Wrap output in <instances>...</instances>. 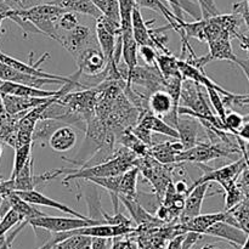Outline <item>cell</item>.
Segmentation results:
<instances>
[{"label":"cell","instance_id":"cell-1","mask_svg":"<svg viewBox=\"0 0 249 249\" xmlns=\"http://www.w3.org/2000/svg\"><path fill=\"white\" fill-rule=\"evenodd\" d=\"M136 160V155L130 150L119 151L118 155L113 156L111 160L97 164L87 165L80 169H61V174H66L63 182L71 180L84 179L89 180L92 178H106L122 175L134 167V162Z\"/></svg>","mask_w":249,"mask_h":249},{"label":"cell","instance_id":"cell-2","mask_svg":"<svg viewBox=\"0 0 249 249\" xmlns=\"http://www.w3.org/2000/svg\"><path fill=\"white\" fill-rule=\"evenodd\" d=\"M18 16L27 19L36 27L40 34L58 41V19L66 11L63 7L56 4H41L27 10H14Z\"/></svg>","mask_w":249,"mask_h":249},{"label":"cell","instance_id":"cell-3","mask_svg":"<svg viewBox=\"0 0 249 249\" xmlns=\"http://www.w3.org/2000/svg\"><path fill=\"white\" fill-rule=\"evenodd\" d=\"M97 96H99L97 87L87 88V89H82L80 91L66 92L57 97V102L67 107L70 111L83 117L88 124V122L95 116Z\"/></svg>","mask_w":249,"mask_h":249},{"label":"cell","instance_id":"cell-4","mask_svg":"<svg viewBox=\"0 0 249 249\" xmlns=\"http://www.w3.org/2000/svg\"><path fill=\"white\" fill-rule=\"evenodd\" d=\"M99 224H105L102 221L94 220L90 218H77V216H72V218H62V216H49V215H41L38 218L31 219L28 221V225L32 228L40 229V230H45L50 233L56 232H66V231H73L78 230V229L87 228V226L99 225Z\"/></svg>","mask_w":249,"mask_h":249},{"label":"cell","instance_id":"cell-5","mask_svg":"<svg viewBox=\"0 0 249 249\" xmlns=\"http://www.w3.org/2000/svg\"><path fill=\"white\" fill-rule=\"evenodd\" d=\"M77 62V71H79L80 75H101L108 66L106 56L102 53L101 48L96 45H91L85 48L79 53L74 56Z\"/></svg>","mask_w":249,"mask_h":249},{"label":"cell","instance_id":"cell-6","mask_svg":"<svg viewBox=\"0 0 249 249\" xmlns=\"http://www.w3.org/2000/svg\"><path fill=\"white\" fill-rule=\"evenodd\" d=\"M126 84L128 85H139L143 87L147 91L148 96L152 92L157 91L160 89H165V80L160 73V68L156 66L146 65L143 67L136 66L131 74L126 78Z\"/></svg>","mask_w":249,"mask_h":249},{"label":"cell","instance_id":"cell-7","mask_svg":"<svg viewBox=\"0 0 249 249\" xmlns=\"http://www.w3.org/2000/svg\"><path fill=\"white\" fill-rule=\"evenodd\" d=\"M231 151H226L220 148L216 145H209V143H197L194 147L184 150L178 156L177 163H197V164H203V163L211 162L220 157H229Z\"/></svg>","mask_w":249,"mask_h":249},{"label":"cell","instance_id":"cell-8","mask_svg":"<svg viewBox=\"0 0 249 249\" xmlns=\"http://www.w3.org/2000/svg\"><path fill=\"white\" fill-rule=\"evenodd\" d=\"M58 43H60L66 50L70 51L73 55V57H74L77 53H79L80 51L84 50L88 46L96 45L97 39L96 34H95L94 36V34L90 31L89 27L78 24L73 31L63 33Z\"/></svg>","mask_w":249,"mask_h":249},{"label":"cell","instance_id":"cell-9","mask_svg":"<svg viewBox=\"0 0 249 249\" xmlns=\"http://www.w3.org/2000/svg\"><path fill=\"white\" fill-rule=\"evenodd\" d=\"M247 167V163L246 160H240L235 163H231V164L225 165L223 168H219V169H211V168H207L204 170V174L202 175V178H199L196 182H195L192 186L199 184H204V182H218L221 186H224L228 182L233 181L236 180V178L238 177V174L245 170V168Z\"/></svg>","mask_w":249,"mask_h":249},{"label":"cell","instance_id":"cell-10","mask_svg":"<svg viewBox=\"0 0 249 249\" xmlns=\"http://www.w3.org/2000/svg\"><path fill=\"white\" fill-rule=\"evenodd\" d=\"M0 82L19 83V84L31 85V87L36 88H41L45 84H65L57 79H49V78H40L26 74V73H22L15 68L10 67L2 61H0Z\"/></svg>","mask_w":249,"mask_h":249},{"label":"cell","instance_id":"cell-11","mask_svg":"<svg viewBox=\"0 0 249 249\" xmlns=\"http://www.w3.org/2000/svg\"><path fill=\"white\" fill-rule=\"evenodd\" d=\"M204 235L221 238L235 247H242L248 238V233L245 232L242 229L230 223H226V221H219V223L214 224L204 232Z\"/></svg>","mask_w":249,"mask_h":249},{"label":"cell","instance_id":"cell-12","mask_svg":"<svg viewBox=\"0 0 249 249\" xmlns=\"http://www.w3.org/2000/svg\"><path fill=\"white\" fill-rule=\"evenodd\" d=\"M208 187L209 182H204V184L195 185V186L190 187L189 194L186 196V201H185V207L179 216L180 223H186L190 219L201 214L202 203H203V199L206 197L207 191H208Z\"/></svg>","mask_w":249,"mask_h":249},{"label":"cell","instance_id":"cell-13","mask_svg":"<svg viewBox=\"0 0 249 249\" xmlns=\"http://www.w3.org/2000/svg\"><path fill=\"white\" fill-rule=\"evenodd\" d=\"M18 196H21L24 201H27L28 203L34 204V206H41V207H49V208L57 209L58 212H62V213L70 214L72 216H77V218H89V216H85L83 214L78 213L74 209L70 208L66 204L60 203V202L55 201L53 198H49L45 195L40 194V192L36 191V190H31V191H15Z\"/></svg>","mask_w":249,"mask_h":249},{"label":"cell","instance_id":"cell-14","mask_svg":"<svg viewBox=\"0 0 249 249\" xmlns=\"http://www.w3.org/2000/svg\"><path fill=\"white\" fill-rule=\"evenodd\" d=\"M95 34H96L97 44L101 48L102 53L106 56L107 62H108V66L111 67L117 68L119 70L118 65L116 63V60H114V55H116V48L117 43H118V39L121 36H114L112 32H109L104 24L100 21L96 19V28H95Z\"/></svg>","mask_w":249,"mask_h":249},{"label":"cell","instance_id":"cell-15","mask_svg":"<svg viewBox=\"0 0 249 249\" xmlns=\"http://www.w3.org/2000/svg\"><path fill=\"white\" fill-rule=\"evenodd\" d=\"M184 150L185 147L180 140L177 142L167 141V142H160L151 146L148 148V155L164 165L175 164L178 160V156Z\"/></svg>","mask_w":249,"mask_h":249},{"label":"cell","instance_id":"cell-16","mask_svg":"<svg viewBox=\"0 0 249 249\" xmlns=\"http://www.w3.org/2000/svg\"><path fill=\"white\" fill-rule=\"evenodd\" d=\"M226 218H228V212L226 211L212 214H199V215L190 219L186 223H180L179 226L184 233L189 232V231H194V232L204 235V232L211 226L219 223V221H226Z\"/></svg>","mask_w":249,"mask_h":249},{"label":"cell","instance_id":"cell-17","mask_svg":"<svg viewBox=\"0 0 249 249\" xmlns=\"http://www.w3.org/2000/svg\"><path fill=\"white\" fill-rule=\"evenodd\" d=\"M78 135L74 128L71 125H61L53 133L49 139V146L53 151L60 153L68 152L77 143Z\"/></svg>","mask_w":249,"mask_h":249},{"label":"cell","instance_id":"cell-18","mask_svg":"<svg viewBox=\"0 0 249 249\" xmlns=\"http://www.w3.org/2000/svg\"><path fill=\"white\" fill-rule=\"evenodd\" d=\"M48 99H40V97H26V96H15V95H2V107L5 111L10 114H18L23 112H28L36 107L40 106Z\"/></svg>","mask_w":249,"mask_h":249},{"label":"cell","instance_id":"cell-19","mask_svg":"<svg viewBox=\"0 0 249 249\" xmlns=\"http://www.w3.org/2000/svg\"><path fill=\"white\" fill-rule=\"evenodd\" d=\"M131 23H133L134 36H135V40L138 41L139 46L147 45L155 48V33H153V29L148 28L147 22L143 19L139 6L134 7Z\"/></svg>","mask_w":249,"mask_h":249},{"label":"cell","instance_id":"cell-20","mask_svg":"<svg viewBox=\"0 0 249 249\" xmlns=\"http://www.w3.org/2000/svg\"><path fill=\"white\" fill-rule=\"evenodd\" d=\"M33 158L26 163L21 172L16 175L15 179H10L12 181V186H14V191H31V190L36 189V185L44 181V177L41 175H34L33 173Z\"/></svg>","mask_w":249,"mask_h":249},{"label":"cell","instance_id":"cell-21","mask_svg":"<svg viewBox=\"0 0 249 249\" xmlns=\"http://www.w3.org/2000/svg\"><path fill=\"white\" fill-rule=\"evenodd\" d=\"M138 124H140L141 126H143L145 129L150 130L151 133L160 134V135L163 136H169V138L175 139V140H179L180 138L178 129H175L174 126L168 124L163 118L153 114L152 112L146 113L145 116L141 117V118L139 119Z\"/></svg>","mask_w":249,"mask_h":249},{"label":"cell","instance_id":"cell-22","mask_svg":"<svg viewBox=\"0 0 249 249\" xmlns=\"http://www.w3.org/2000/svg\"><path fill=\"white\" fill-rule=\"evenodd\" d=\"M178 131H179V140L184 145L185 150L187 148L194 147L197 145V136H198V123L195 119L189 118H181L179 117V122H178L177 126Z\"/></svg>","mask_w":249,"mask_h":249},{"label":"cell","instance_id":"cell-23","mask_svg":"<svg viewBox=\"0 0 249 249\" xmlns=\"http://www.w3.org/2000/svg\"><path fill=\"white\" fill-rule=\"evenodd\" d=\"M226 223L242 229L249 235V198H243L237 206L229 209Z\"/></svg>","mask_w":249,"mask_h":249},{"label":"cell","instance_id":"cell-24","mask_svg":"<svg viewBox=\"0 0 249 249\" xmlns=\"http://www.w3.org/2000/svg\"><path fill=\"white\" fill-rule=\"evenodd\" d=\"M57 5L67 10V11L88 15V16H91L96 19L100 16H102V12L97 9L96 5L91 0H58Z\"/></svg>","mask_w":249,"mask_h":249},{"label":"cell","instance_id":"cell-25","mask_svg":"<svg viewBox=\"0 0 249 249\" xmlns=\"http://www.w3.org/2000/svg\"><path fill=\"white\" fill-rule=\"evenodd\" d=\"M157 67L160 68L164 79L170 78H182L179 70V58L174 57L170 53H160L157 55Z\"/></svg>","mask_w":249,"mask_h":249},{"label":"cell","instance_id":"cell-26","mask_svg":"<svg viewBox=\"0 0 249 249\" xmlns=\"http://www.w3.org/2000/svg\"><path fill=\"white\" fill-rule=\"evenodd\" d=\"M139 169L136 167L130 168L124 174H122L121 187H119V197L135 199L138 198L136 191V181H138Z\"/></svg>","mask_w":249,"mask_h":249},{"label":"cell","instance_id":"cell-27","mask_svg":"<svg viewBox=\"0 0 249 249\" xmlns=\"http://www.w3.org/2000/svg\"><path fill=\"white\" fill-rule=\"evenodd\" d=\"M62 122L56 121V119H40L36 123V129L33 133V142H38L44 145V143L49 142V139L53 135V131L58 128V124Z\"/></svg>","mask_w":249,"mask_h":249},{"label":"cell","instance_id":"cell-28","mask_svg":"<svg viewBox=\"0 0 249 249\" xmlns=\"http://www.w3.org/2000/svg\"><path fill=\"white\" fill-rule=\"evenodd\" d=\"M31 151L32 143H27V145H22L19 147L15 148L14 167H12V173L10 179H15L16 175L22 170V168L26 165V163L31 160Z\"/></svg>","mask_w":249,"mask_h":249},{"label":"cell","instance_id":"cell-29","mask_svg":"<svg viewBox=\"0 0 249 249\" xmlns=\"http://www.w3.org/2000/svg\"><path fill=\"white\" fill-rule=\"evenodd\" d=\"M23 218L21 216V214L17 213L15 209H9V211L5 213L4 218L0 221V240L4 238L6 236V233L11 230L14 226L18 225V224L23 223Z\"/></svg>","mask_w":249,"mask_h":249},{"label":"cell","instance_id":"cell-30","mask_svg":"<svg viewBox=\"0 0 249 249\" xmlns=\"http://www.w3.org/2000/svg\"><path fill=\"white\" fill-rule=\"evenodd\" d=\"M97 9L102 12V15L121 22V14H119L118 0H91Z\"/></svg>","mask_w":249,"mask_h":249},{"label":"cell","instance_id":"cell-31","mask_svg":"<svg viewBox=\"0 0 249 249\" xmlns=\"http://www.w3.org/2000/svg\"><path fill=\"white\" fill-rule=\"evenodd\" d=\"M224 190H225V211L233 208L235 206H237L241 201L243 199L242 192L240 191V189L237 187V185L235 184V180L233 181L228 182V184L224 185Z\"/></svg>","mask_w":249,"mask_h":249},{"label":"cell","instance_id":"cell-32","mask_svg":"<svg viewBox=\"0 0 249 249\" xmlns=\"http://www.w3.org/2000/svg\"><path fill=\"white\" fill-rule=\"evenodd\" d=\"M79 24V21L77 18V14L72 11H67L66 10L62 15H61L60 19H58V32H60V39L63 33L66 32H71ZM58 39V41H60Z\"/></svg>","mask_w":249,"mask_h":249},{"label":"cell","instance_id":"cell-33","mask_svg":"<svg viewBox=\"0 0 249 249\" xmlns=\"http://www.w3.org/2000/svg\"><path fill=\"white\" fill-rule=\"evenodd\" d=\"M206 90H207V94H208L209 101H211V105L214 108V111H215L216 116L224 122V119H225L226 117V107L225 105H224L223 97L220 96L221 94L218 91V90L212 89V88H207Z\"/></svg>","mask_w":249,"mask_h":249},{"label":"cell","instance_id":"cell-34","mask_svg":"<svg viewBox=\"0 0 249 249\" xmlns=\"http://www.w3.org/2000/svg\"><path fill=\"white\" fill-rule=\"evenodd\" d=\"M11 10H27L41 4H56L58 0H2Z\"/></svg>","mask_w":249,"mask_h":249},{"label":"cell","instance_id":"cell-35","mask_svg":"<svg viewBox=\"0 0 249 249\" xmlns=\"http://www.w3.org/2000/svg\"><path fill=\"white\" fill-rule=\"evenodd\" d=\"M245 123V118L243 116H241L238 112H226V117L224 119V124H225L226 129L231 133H233L235 135H237V131L240 130L241 126Z\"/></svg>","mask_w":249,"mask_h":249},{"label":"cell","instance_id":"cell-36","mask_svg":"<svg viewBox=\"0 0 249 249\" xmlns=\"http://www.w3.org/2000/svg\"><path fill=\"white\" fill-rule=\"evenodd\" d=\"M128 236H121V237L114 238L111 249H139V242H135Z\"/></svg>","mask_w":249,"mask_h":249},{"label":"cell","instance_id":"cell-37","mask_svg":"<svg viewBox=\"0 0 249 249\" xmlns=\"http://www.w3.org/2000/svg\"><path fill=\"white\" fill-rule=\"evenodd\" d=\"M139 53L140 56L142 57V60L145 61L146 65L150 66H156V61H157V53H156V49L152 46H139Z\"/></svg>","mask_w":249,"mask_h":249},{"label":"cell","instance_id":"cell-38","mask_svg":"<svg viewBox=\"0 0 249 249\" xmlns=\"http://www.w3.org/2000/svg\"><path fill=\"white\" fill-rule=\"evenodd\" d=\"M198 6L201 7L202 18H209V17L219 15L214 0H198Z\"/></svg>","mask_w":249,"mask_h":249},{"label":"cell","instance_id":"cell-39","mask_svg":"<svg viewBox=\"0 0 249 249\" xmlns=\"http://www.w3.org/2000/svg\"><path fill=\"white\" fill-rule=\"evenodd\" d=\"M202 237V233L194 232V231H189L184 235V240H182L181 249H192L198 242L199 238Z\"/></svg>","mask_w":249,"mask_h":249},{"label":"cell","instance_id":"cell-40","mask_svg":"<svg viewBox=\"0 0 249 249\" xmlns=\"http://www.w3.org/2000/svg\"><path fill=\"white\" fill-rule=\"evenodd\" d=\"M112 238L105 237H92L91 240V249H109L111 247Z\"/></svg>","mask_w":249,"mask_h":249},{"label":"cell","instance_id":"cell-41","mask_svg":"<svg viewBox=\"0 0 249 249\" xmlns=\"http://www.w3.org/2000/svg\"><path fill=\"white\" fill-rule=\"evenodd\" d=\"M12 191H14V186H12L11 180L9 179L7 181H0V197L5 196Z\"/></svg>","mask_w":249,"mask_h":249},{"label":"cell","instance_id":"cell-42","mask_svg":"<svg viewBox=\"0 0 249 249\" xmlns=\"http://www.w3.org/2000/svg\"><path fill=\"white\" fill-rule=\"evenodd\" d=\"M184 235L185 233H182V235H179V236H177V237L172 238V240H170V242L168 243L167 249H181Z\"/></svg>","mask_w":249,"mask_h":249},{"label":"cell","instance_id":"cell-43","mask_svg":"<svg viewBox=\"0 0 249 249\" xmlns=\"http://www.w3.org/2000/svg\"><path fill=\"white\" fill-rule=\"evenodd\" d=\"M238 138L243 139V140L249 141V122L248 123H243V125L241 126L240 130L237 131Z\"/></svg>","mask_w":249,"mask_h":249},{"label":"cell","instance_id":"cell-44","mask_svg":"<svg viewBox=\"0 0 249 249\" xmlns=\"http://www.w3.org/2000/svg\"><path fill=\"white\" fill-rule=\"evenodd\" d=\"M165 1H168L173 7H174V14L177 15L178 17H180V18H181L182 7H181V5H180V0H165Z\"/></svg>","mask_w":249,"mask_h":249},{"label":"cell","instance_id":"cell-45","mask_svg":"<svg viewBox=\"0 0 249 249\" xmlns=\"http://www.w3.org/2000/svg\"><path fill=\"white\" fill-rule=\"evenodd\" d=\"M236 38L241 41V45H242V48L249 53V36H243V34L238 33Z\"/></svg>","mask_w":249,"mask_h":249},{"label":"cell","instance_id":"cell-46","mask_svg":"<svg viewBox=\"0 0 249 249\" xmlns=\"http://www.w3.org/2000/svg\"><path fill=\"white\" fill-rule=\"evenodd\" d=\"M201 249H220V248H218V247H216V246L207 245V246H204V247H202Z\"/></svg>","mask_w":249,"mask_h":249},{"label":"cell","instance_id":"cell-47","mask_svg":"<svg viewBox=\"0 0 249 249\" xmlns=\"http://www.w3.org/2000/svg\"><path fill=\"white\" fill-rule=\"evenodd\" d=\"M1 152H2V141L0 140V157H1Z\"/></svg>","mask_w":249,"mask_h":249},{"label":"cell","instance_id":"cell-48","mask_svg":"<svg viewBox=\"0 0 249 249\" xmlns=\"http://www.w3.org/2000/svg\"><path fill=\"white\" fill-rule=\"evenodd\" d=\"M0 106H2V95H1V91H0Z\"/></svg>","mask_w":249,"mask_h":249},{"label":"cell","instance_id":"cell-49","mask_svg":"<svg viewBox=\"0 0 249 249\" xmlns=\"http://www.w3.org/2000/svg\"><path fill=\"white\" fill-rule=\"evenodd\" d=\"M139 249H146V248H143L142 246H140V245H139Z\"/></svg>","mask_w":249,"mask_h":249},{"label":"cell","instance_id":"cell-50","mask_svg":"<svg viewBox=\"0 0 249 249\" xmlns=\"http://www.w3.org/2000/svg\"><path fill=\"white\" fill-rule=\"evenodd\" d=\"M0 221H1V215H0Z\"/></svg>","mask_w":249,"mask_h":249}]
</instances>
